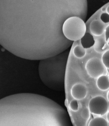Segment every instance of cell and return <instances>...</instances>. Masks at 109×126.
Masks as SVG:
<instances>
[{
  "label": "cell",
  "instance_id": "1",
  "mask_svg": "<svg viewBox=\"0 0 109 126\" xmlns=\"http://www.w3.org/2000/svg\"><path fill=\"white\" fill-rule=\"evenodd\" d=\"M87 0H0V44L15 56L40 60L72 46L64 21L77 16L85 21Z\"/></svg>",
  "mask_w": 109,
  "mask_h": 126
},
{
  "label": "cell",
  "instance_id": "2",
  "mask_svg": "<svg viewBox=\"0 0 109 126\" xmlns=\"http://www.w3.org/2000/svg\"><path fill=\"white\" fill-rule=\"evenodd\" d=\"M0 126H72L68 113L55 101L33 93L0 100Z\"/></svg>",
  "mask_w": 109,
  "mask_h": 126
},
{
  "label": "cell",
  "instance_id": "3",
  "mask_svg": "<svg viewBox=\"0 0 109 126\" xmlns=\"http://www.w3.org/2000/svg\"><path fill=\"white\" fill-rule=\"evenodd\" d=\"M69 54V50H66L55 56L40 60L39 63L38 72L41 81L52 90H64Z\"/></svg>",
  "mask_w": 109,
  "mask_h": 126
},
{
  "label": "cell",
  "instance_id": "4",
  "mask_svg": "<svg viewBox=\"0 0 109 126\" xmlns=\"http://www.w3.org/2000/svg\"><path fill=\"white\" fill-rule=\"evenodd\" d=\"M62 31L65 37L68 40L72 42L79 41L86 34V24L80 17L71 16L64 21Z\"/></svg>",
  "mask_w": 109,
  "mask_h": 126
},
{
  "label": "cell",
  "instance_id": "5",
  "mask_svg": "<svg viewBox=\"0 0 109 126\" xmlns=\"http://www.w3.org/2000/svg\"><path fill=\"white\" fill-rule=\"evenodd\" d=\"M106 67L99 58H92L87 62L85 69L89 76L93 79H98L107 74Z\"/></svg>",
  "mask_w": 109,
  "mask_h": 126
},
{
  "label": "cell",
  "instance_id": "6",
  "mask_svg": "<svg viewBox=\"0 0 109 126\" xmlns=\"http://www.w3.org/2000/svg\"><path fill=\"white\" fill-rule=\"evenodd\" d=\"M88 109L91 113L93 114L102 116L108 112L109 105L104 96L97 95L89 100Z\"/></svg>",
  "mask_w": 109,
  "mask_h": 126
},
{
  "label": "cell",
  "instance_id": "7",
  "mask_svg": "<svg viewBox=\"0 0 109 126\" xmlns=\"http://www.w3.org/2000/svg\"><path fill=\"white\" fill-rule=\"evenodd\" d=\"M87 88L84 84L77 83L74 84L71 88L72 97L77 100H81L86 98L87 94Z\"/></svg>",
  "mask_w": 109,
  "mask_h": 126
},
{
  "label": "cell",
  "instance_id": "8",
  "mask_svg": "<svg viewBox=\"0 0 109 126\" xmlns=\"http://www.w3.org/2000/svg\"><path fill=\"white\" fill-rule=\"evenodd\" d=\"M91 33L95 36H100L105 31L104 24L98 20H94L91 22L89 26Z\"/></svg>",
  "mask_w": 109,
  "mask_h": 126
},
{
  "label": "cell",
  "instance_id": "9",
  "mask_svg": "<svg viewBox=\"0 0 109 126\" xmlns=\"http://www.w3.org/2000/svg\"><path fill=\"white\" fill-rule=\"evenodd\" d=\"M97 86L99 89L106 91L109 89V78L106 75H103L98 78L97 80Z\"/></svg>",
  "mask_w": 109,
  "mask_h": 126
},
{
  "label": "cell",
  "instance_id": "10",
  "mask_svg": "<svg viewBox=\"0 0 109 126\" xmlns=\"http://www.w3.org/2000/svg\"><path fill=\"white\" fill-rule=\"evenodd\" d=\"M82 46L85 49H88L94 46L95 40L93 36L89 33H86L85 36L81 39Z\"/></svg>",
  "mask_w": 109,
  "mask_h": 126
},
{
  "label": "cell",
  "instance_id": "11",
  "mask_svg": "<svg viewBox=\"0 0 109 126\" xmlns=\"http://www.w3.org/2000/svg\"><path fill=\"white\" fill-rule=\"evenodd\" d=\"M106 40L104 38H98L95 40L94 45V49L96 52L101 53L105 49L106 46Z\"/></svg>",
  "mask_w": 109,
  "mask_h": 126
},
{
  "label": "cell",
  "instance_id": "12",
  "mask_svg": "<svg viewBox=\"0 0 109 126\" xmlns=\"http://www.w3.org/2000/svg\"><path fill=\"white\" fill-rule=\"evenodd\" d=\"M88 126H109V125L108 122L105 118L97 117L89 121Z\"/></svg>",
  "mask_w": 109,
  "mask_h": 126
},
{
  "label": "cell",
  "instance_id": "13",
  "mask_svg": "<svg viewBox=\"0 0 109 126\" xmlns=\"http://www.w3.org/2000/svg\"><path fill=\"white\" fill-rule=\"evenodd\" d=\"M73 54L76 58L81 59L85 56L86 51L82 46L78 45L74 47L73 49Z\"/></svg>",
  "mask_w": 109,
  "mask_h": 126
},
{
  "label": "cell",
  "instance_id": "14",
  "mask_svg": "<svg viewBox=\"0 0 109 126\" xmlns=\"http://www.w3.org/2000/svg\"><path fill=\"white\" fill-rule=\"evenodd\" d=\"M101 61L106 68L109 69V50L103 53L101 57Z\"/></svg>",
  "mask_w": 109,
  "mask_h": 126
},
{
  "label": "cell",
  "instance_id": "15",
  "mask_svg": "<svg viewBox=\"0 0 109 126\" xmlns=\"http://www.w3.org/2000/svg\"><path fill=\"white\" fill-rule=\"evenodd\" d=\"M70 109L74 112H76L79 110V104L76 99L72 100L69 104Z\"/></svg>",
  "mask_w": 109,
  "mask_h": 126
},
{
  "label": "cell",
  "instance_id": "16",
  "mask_svg": "<svg viewBox=\"0 0 109 126\" xmlns=\"http://www.w3.org/2000/svg\"><path fill=\"white\" fill-rule=\"evenodd\" d=\"M90 111H89V109L87 108H84L83 110H82L81 113V116L85 120H88L89 118L90 117Z\"/></svg>",
  "mask_w": 109,
  "mask_h": 126
},
{
  "label": "cell",
  "instance_id": "17",
  "mask_svg": "<svg viewBox=\"0 0 109 126\" xmlns=\"http://www.w3.org/2000/svg\"><path fill=\"white\" fill-rule=\"evenodd\" d=\"M100 19L101 21L104 23H109V14H108L107 13H104L101 14L100 16Z\"/></svg>",
  "mask_w": 109,
  "mask_h": 126
},
{
  "label": "cell",
  "instance_id": "18",
  "mask_svg": "<svg viewBox=\"0 0 109 126\" xmlns=\"http://www.w3.org/2000/svg\"><path fill=\"white\" fill-rule=\"evenodd\" d=\"M105 40L106 43L109 45V25L105 29Z\"/></svg>",
  "mask_w": 109,
  "mask_h": 126
},
{
  "label": "cell",
  "instance_id": "19",
  "mask_svg": "<svg viewBox=\"0 0 109 126\" xmlns=\"http://www.w3.org/2000/svg\"><path fill=\"white\" fill-rule=\"evenodd\" d=\"M106 120H107V121L109 123V111H108V112L107 113V115H106Z\"/></svg>",
  "mask_w": 109,
  "mask_h": 126
},
{
  "label": "cell",
  "instance_id": "20",
  "mask_svg": "<svg viewBox=\"0 0 109 126\" xmlns=\"http://www.w3.org/2000/svg\"><path fill=\"white\" fill-rule=\"evenodd\" d=\"M106 13H107L108 14H109V5L106 7Z\"/></svg>",
  "mask_w": 109,
  "mask_h": 126
},
{
  "label": "cell",
  "instance_id": "21",
  "mask_svg": "<svg viewBox=\"0 0 109 126\" xmlns=\"http://www.w3.org/2000/svg\"><path fill=\"white\" fill-rule=\"evenodd\" d=\"M107 99H108V100L109 101V91H108V93H107Z\"/></svg>",
  "mask_w": 109,
  "mask_h": 126
},
{
  "label": "cell",
  "instance_id": "22",
  "mask_svg": "<svg viewBox=\"0 0 109 126\" xmlns=\"http://www.w3.org/2000/svg\"></svg>",
  "mask_w": 109,
  "mask_h": 126
}]
</instances>
